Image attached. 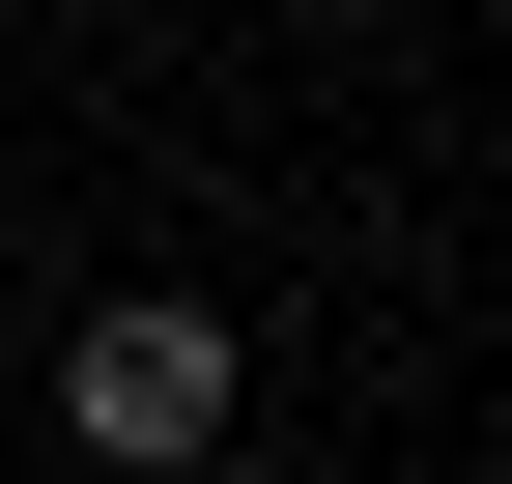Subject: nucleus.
Listing matches in <instances>:
<instances>
[{"instance_id": "obj_1", "label": "nucleus", "mask_w": 512, "mask_h": 484, "mask_svg": "<svg viewBox=\"0 0 512 484\" xmlns=\"http://www.w3.org/2000/svg\"><path fill=\"white\" fill-rule=\"evenodd\" d=\"M57 428H86L114 484H200L228 456V314H200V285H114V314L57 342Z\"/></svg>"}]
</instances>
